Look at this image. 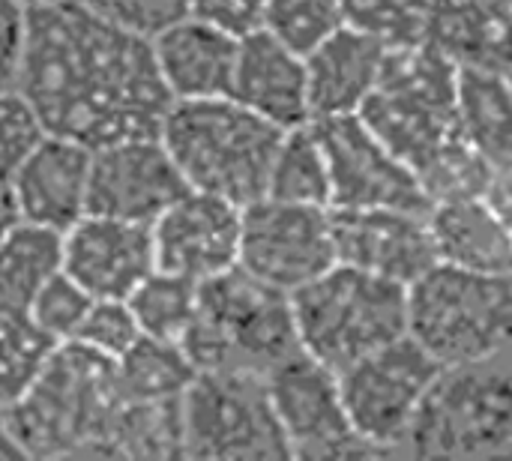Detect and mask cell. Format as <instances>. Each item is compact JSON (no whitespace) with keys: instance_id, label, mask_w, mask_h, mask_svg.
I'll list each match as a JSON object with an SVG mask.
<instances>
[{"instance_id":"obj_41","label":"cell","mask_w":512,"mask_h":461,"mask_svg":"<svg viewBox=\"0 0 512 461\" xmlns=\"http://www.w3.org/2000/svg\"><path fill=\"white\" fill-rule=\"evenodd\" d=\"M0 459H27L9 420V408H0Z\"/></svg>"},{"instance_id":"obj_42","label":"cell","mask_w":512,"mask_h":461,"mask_svg":"<svg viewBox=\"0 0 512 461\" xmlns=\"http://www.w3.org/2000/svg\"><path fill=\"white\" fill-rule=\"evenodd\" d=\"M21 222V210H18V201L12 195V186L9 183H0V240Z\"/></svg>"},{"instance_id":"obj_1","label":"cell","mask_w":512,"mask_h":461,"mask_svg":"<svg viewBox=\"0 0 512 461\" xmlns=\"http://www.w3.org/2000/svg\"><path fill=\"white\" fill-rule=\"evenodd\" d=\"M15 90L45 132L102 147L159 135L174 102L153 45L75 0L27 12Z\"/></svg>"},{"instance_id":"obj_43","label":"cell","mask_w":512,"mask_h":461,"mask_svg":"<svg viewBox=\"0 0 512 461\" xmlns=\"http://www.w3.org/2000/svg\"><path fill=\"white\" fill-rule=\"evenodd\" d=\"M15 6H21L24 12H33V9H45V6H54V3H63V0H12Z\"/></svg>"},{"instance_id":"obj_24","label":"cell","mask_w":512,"mask_h":461,"mask_svg":"<svg viewBox=\"0 0 512 461\" xmlns=\"http://www.w3.org/2000/svg\"><path fill=\"white\" fill-rule=\"evenodd\" d=\"M459 132L492 165L512 162V81L501 69L459 66Z\"/></svg>"},{"instance_id":"obj_15","label":"cell","mask_w":512,"mask_h":461,"mask_svg":"<svg viewBox=\"0 0 512 461\" xmlns=\"http://www.w3.org/2000/svg\"><path fill=\"white\" fill-rule=\"evenodd\" d=\"M333 237L339 264L414 285L438 264L429 213L399 207H333Z\"/></svg>"},{"instance_id":"obj_39","label":"cell","mask_w":512,"mask_h":461,"mask_svg":"<svg viewBox=\"0 0 512 461\" xmlns=\"http://www.w3.org/2000/svg\"><path fill=\"white\" fill-rule=\"evenodd\" d=\"M27 12L12 0H0V90H12L21 66Z\"/></svg>"},{"instance_id":"obj_20","label":"cell","mask_w":512,"mask_h":461,"mask_svg":"<svg viewBox=\"0 0 512 461\" xmlns=\"http://www.w3.org/2000/svg\"><path fill=\"white\" fill-rule=\"evenodd\" d=\"M387 54L390 42L384 36L351 21L306 54L312 120L360 114L384 75Z\"/></svg>"},{"instance_id":"obj_11","label":"cell","mask_w":512,"mask_h":461,"mask_svg":"<svg viewBox=\"0 0 512 461\" xmlns=\"http://www.w3.org/2000/svg\"><path fill=\"white\" fill-rule=\"evenodd\" d=\"M255 279L294 294L339 264L333 207L258 198L243 207L240 261Z\"/></svg>"},{"instance_id":"obj_25","label":"cell","mask_w":512,"mask_h":461,"mask_svg":"<svg viewBox=\"0 0 512 461\" xmlns=\"http://www.w3.org/2000/svg\"><path fill=\"white\" fill-rule=\"evenodd\" d=\"M63 270V231L21 219L0 240V306L27 312L33 297Z\"/></svg>"},{"instance_id":"obj_7","label":"cell","mask_w":512,"mask_h":461,"mask_svg":"<svg viewBox=\"0 0 512 461\" xmlns=\"http://www.w3.org/2000/svg\"><path fill=\"white\" fill-rule=\"evenodd\" d=\"M456 99L459 63L426 39L399 42L390 45L384 75L360 117L402 162L420 171L459 135Z\"/></svg>"},{"instance_id":"obj_44","label":"cell","mask_w":512,"mask_h":461,"mask_svg":"<svg viewBox=\"0 0 512 461\" xmlns=\"http://www.w3.org/2000/svg\"><path fill=\"white\" fill-rule=\"evenodd\" d=\"M507 75H510V81H512V69H510V72H507Z\"/></svg>"},{"instance_id":"obj_27","label":"cell","mask_w":512,"mask_h":461,"mask_svg":"<svg viewBox=\"0 0 512 461\" xmlns=\"http://www.w3.org/2000/svg\"><path fill=\"white\" fill-rule=\"evenodd\" d=\"M108 456L117 459H186L183 399L123 402L111 435Z\"/></svg>"},{"instance_id":"obj_32","label":"cell","mask_w":512,"mask_h":461,"mask_svg":"<svg viewBox=\"0 0 512 461\" xmlns=\"http://www.w3.org/2000/svg\"><path fill=\"white\" fill-rule=\"evenodd\" d=\"M345 24L348 12L342 0H270L264 15V30L303 57Z\"/></svg>"},{"instance_id":"obj_28","label":"cell","mask_w":512,"mask_h":461,"mask_svg":"<svg viewBox=\"0 0 512 461\" xmlns=\"http://www.w3.org/2000/svg\"><path fill=\"white\" fill-rule=\"evenodd\" d=\"M267 195L279 201H294V204H318V207L333 204L330 165H327V153L321 147V138L312 120L303 126L285 129L273 168H270Z\"/></svg>"},{"instance_id":"obj_14","label":"cell","mask_w":512,"mask_h":461,"mask_svg":"<svg viewBox=\"0 0 512 461\" xmlns=\"http://www.w3.org/2000/svg\"><path fill=\"white\" fill-rule=\"evenodd\" d=\"M186 192L189 183L159 135L93 147L87 213L153 225Z\"/></svg>"},{"instance_id":"obj_30","label":"cell","mask_w":512,"mask_h":461,"mask_svg":"<svg viewBox=\"0 0 512 461\" xmlns=\"http://www.w3.org/2000/svg\"><path fill=\"white\" fill-rule=\"evenodd\" d=\"M57 348L27 312L0 306V408H12L36 384Z\"/></svg>"},{"instance_id":"obj_40","label":"cell","mask_w":512,"mask_h":461,"mask_svg":"<svg viewBox=\"0 0 512 461\" xmlns=\"http://www.w3.org/2000/svg\"><path fill=\"white\" fill-rule=\"evenodd\" d=\"M486 198L498 207V213L512 225V162L495 168L492 186H489V195Z\"/></svg>"},{"instance_id":"obj_12","label":"cell","mask_w":512,"mask_h":461,"mask_svg":"<svg viewBox=\"0 0 512 461\" xmlns=\"http://www.w3.org/2000/svg\"><path fill=\"white\" fill-rule=\"evenodd\" d=\"M270 399L291 456L306 461L378 456L351 426L339 372L297 351L267 375Z\"/></svg>"},{"instance_id":"obj_10","label":"cell","mask_w":512,"mask_h":461,"mask_svg":"<svg viewBox=\"0 0 512 461\" xmlns=\"http://www.w3.org/2000/svg\"><path fill=\"white\" fill-rule=\"evenodd\" d=\"M441 372L444 363L411 333L339 372L354 432L378 456H402L414 420Z\"/></svg>"},{"instance_id":"obj_18","label":"cell","mask_w":512,"mask_h":461,"mask_svg":"<svg viewBox=\"0 0 512 461\" xmlns=\"http://www.w3.org/2000/svg\"><path fill=\"white\" fill-rule=\"evenodd\" d=\"M90 159L93 147L45 132L9 180L21 219L66 231L87 216Z\"/></svg>"},{"instance_id":"obj_5","label":"cell","mask_w":512,"mask_h":461,"mask_svg":"<svg viewBox=\"0 0 512 461\" xmlns=\"http://www.w3.org/2000/svg\"><path fill=\"white\" fill-rule=\"evenodd\" d=\"M300 348L333 372L408 336V288L336 264L291 294Z\"/></svg>"},{"instance_id":"obj_29","label":"cell","mask_w":512,"mask_h":461,"mask_svg":"<svg viewBox=\"0 0 512 461\" xmlns=\"http://www.w3.org/2000/svg\"><path fill=\"white\" fill-rule=\"evenodd\" d=\"M198 291V282L156 267L129 294V306L138 318L141 333L153 339L183 342L198 312Z\"/></svg>"},{"instance_id":"obj_35","label":"cell","mask_w":512,"mask_h":461,"mask_svg":"<svg viewBox=\"0 0 512 461\" xmlns=\"http://www.w3.org/2000/svg\"><path fill=\"white\" fill-rule=\"evenodd\" d=\"M141 336L144 333L138 327V318H135L129 300H93L75 342H69V345H81V348L117 363Z\"/></svg>"},{"instance_id":"obj_38","label":"cell","mask_w":512,"mask_h":461,"mask_svg":"<svg viewBox=\"0 0 512 461\" xmlns=\"http://www.w3.org/2000/svg\"><path fill=\"white\" fill-rule=\"evenodd\" d=\"M270 0H189L195 18L210 21L234 36H246L264 27Z\"/></svg>"},{"instance_id":"obj_23","label":"cell","mask_w":512,"mask_h":461,"mask_svg":"<svg viewBox=\"0 0 512 461\" xmlns=\"http://www.w3.org/2000/svg\"><path fill=\"white\" fill-rule=\"evenodd\" d=\"M426 42L459 66L512 69V9L507 0H444L429 21Z\"/></svg>"},{"instance_id":"obj_17","label":"cell","mask_w":512,"mask_h":461,"mask_svg":"<svg viewBox=\"0 0 512 461\" xmlns=\"http://www.w3.org/2000/svg\"><path fill=\"white\" fill-rule=\"evenodd\" d=\"M156 267L147 222L87 213L63 231V270L96 300H129Z\"/></svg>"},{"instance_id":"obj_22","label":"cell","mask_w":512,"mask_h":461,"mask_svg":"<svg viewBox=\"0 0 512 461\" xmlns=\"http://www.w3.org/2000/svg\"><path fill=\"white\" fill-rule=\"evenodd\" d=\"M429 228L441 264L483 273L512 270V225L489 198L435 204Z\"/></svg>"},{"instance_id":"obj_34","label":"cell","mask_w":512,"mask_h":461,"mask_svg":"<svg viewBox=\"0 0 512 461\" xmlns=\"http://www.w3.org/2000/svg\"><path fill=\"white\" fill-rule=\"evenodd\" d=\"M348 21L360 24L390 45L426 39L429 21L444 0H342Z\"/></svg>"},{"instance_id":"obj_33","label":"cell","mask_w":512,"mask_h":461,"mask_svg":"<svg viewBox=\"0 0 512 461\" xmlns=\"http://www.w3.org/2000/svg\"><path fill=\"white\" fill-rule=\"evenodd\" d=\"M93 294L78 285L66 270H60L27 306L30 321L54 342V345H69L75 342L90 306H93Z\"/></svg>"},{"instance_id":"obj_6","label":"cell","mask_w":512,"mask_h":461,"mask_svg":"<svg viewBox=\"0 0 512 461\" xmlns=\"http://www.w3.org/2000/svg\"><path fill=\"white\" fill-rule=\"evenodd\" d=\"M402 456L512 459V345L471 363L444 366Z\"/></svg>"},{"instance_id":"obj_31","label":"cell","mask_w":512,"mask_h":461,"mask_svg":"<svg viewBox=\"0 0 512 461\" xmlns=\"http://www.w3.org/2000/svg\"><path fill=\"white\" fill-rule=\"evenodd\" d=\"M495 168L465 141L459 132L438 156H432L420 171L417 180L429 198V204L465 201V198H486L492 186Z\"/></svg>"},{"instance_id":"obj_36","label":"cell","mask_w":512,"mask_h":461,"mask_svg":"<svg viewBox=\"0 0 512 461\" xmlns=\"http://www.w3.org/2000/svg\"><path fill=\"white\" fill-rule=\"evenodd\" d=\"M75 3L99 15L102 21L144 39H153L171 24H177L180 18L192 15L189 0H75Z\"/></svg>"},{"instance_id":"obj_16","label":"cell","mask_w":512,"mask_h":461,"mask_svg":"<svg viewBox=\"0 0 512 461\" xmlns=\"http://www.w3.org/2000/svg\"><path fill=\"white\" fill-rule=\"evenodd\" d=\"M240 231V204L189 189L153 222L156 264L201 285L237 267Z\"/></svg>"},{"instance_id":"obj_45","label":"cell","mask_w":512,"mask_h":461,"mask_svg":"<svg viewBox=\"0 0 512 461\" xmlns=\"http://www.w3.org/2000/svg\"><path fill=\"white\" fill-rule=\"evenodd\" d=\"M507 3H510V9H512V0H507Z\"/></svg>"},{"instance_id":"obj_3","label":"cell","mask_w":512,"mask_h":461,"mask_svg":"<svg viewBox=\"0 0 512 461\" xmlns=\"http://www.w3.org/2000/svg\"><path fill=\"white\" fill-rule=\"evenodd\" d=\"M123 402L114 360L60 345L36 384L9 408V420L27 459L108 456Z\"/></svg>"},{"instance_id":"obj_13","label":"cell","mask_w":512,"mask_h":461,"mask_svg":"<svg viewBox=\"0 0 512 461\" xmlns=\"http://www.w3.org/2000/svg\"><path fill=\"white\" fill-rule=\"evenodd\" d=\"M330 165V207H399L429 213L432 204L417 180V171L402 162L360 114L312 120Z\"/></svg>"},{"instance_id":"obj_19","label":"cell","mask_w":512,"mask_h":461,"mask_svg":"<svg viewBox=\"0 0 512 461\" xmlns=\"http://www.w3.org/2000/svg\"><path fill=\"white\" fill-rule=\"evenodd\" d=\"M231 96L279 129L309 123L312 108L306 57L264 27L240 36Z\"/></svg>"},{"instance_id":"obj_9","label":"cell","mask_w":512,"mask_h":461,"mask_svg":"<svg viewBox=\"0 0 512 461\" xmlns=\"http://www.w3.org/2000/svg\"><path fill=\"white\" fill-rule=\"evenodd\" d=\"M186 459H294L264 375L198 372L183 393Z\"/></svg>"},{"instance_id":"obj_37","label":"cell","mask_w":512,"mask_h":461,"mask_svg":"<svg viewBox=\"0 0 512 461\" xmlns=\"http://www.w3.org/2000/svg\"><path fill=\"white\" fill-rule=\"evenodd\" d=\"M45 135L42 120L30 102L12 87L0 90V183H9L21 159Z\"/></svg>"},{"instance_id":"obj_4","label":"cell","mask_w":512,"mask_h":461,"mask_svg":"<svg viewBox=\"0 0 512 461\" xmlns=\"http://www.w3.org/2000/svg\"><path fill=\"white\" fill-rule=\"evenodd\" d=\"M198 372L270 375L300 348L291 294L255 279L240 264L201 282L198 312L183 336Z\"/></svg>"},{"instance_id":"obj_21","label":"cell","mask_w":512,"mask_h":461,"mask_svg":"<svg viewBox=\"0 0 512 461\" xmlns=\"http://www.w3.org/2000/svg\"><path fill=\"white\" fill-rule=\"evenodd\" d=\"M150 45L159 75L174 99L231 96L240 36L186 15L153 36Z\"/></svg>"},{"instance_id":"obj_2","label":"cell","mask_w":512,"mask_h":461,"mask_svg":"<svg viewBox=\"0 0 512 461\" xmlns=\"http://www.w3.org/2000/svg\"><path fill=\"white\" fill-rule=\"evenodd\" d=\"M282 135L285 129L258 117L234 96L174 99L159 129L189 189L240 207L267 195Z\"/></svg>"},{"instance_id":"obj_8","label":"cell","mask_w":512,"mask_h":461,"mask_svg":"<svg viewBox=\"0 0 512 461\" xmlns=\"http://www.w3.org/2000/svg\"><path fill=\"white\" fill-rule=\"evenodd\" d=\"M408 333L444 366L512 345V270L483 273L438 261L408 285Z\"/></svg>"},{"instance_id":"obj_26","label":"cell","mask_w":512,"mask_h":461,"mask_svg":"<svg viewBox=\"0 0 512 461\" xmlns=\"http://www.w3.org/2000/svg\"><path fill=\"white\" fill-rule=\"evenodd\" d=\"M198 369L183 342L141 336L120 360L117 381L129 402H171L183 399Z\"/></svg>"}]
</instances>
